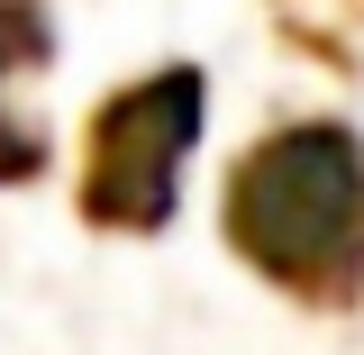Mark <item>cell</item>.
Instances as JSON below:
<instances>
[{
	"label": "cell",
	"mask_w": 364,
	"mask_h": 355,
	"mask_svg": "<svg viewBox=\"0 0 364 355\" xmlns=\"http://www.w3.org/2000/svg\"><path fill=\"white\" fill-rule=\"evenodd\" d=\"M219 237L264 292L301 310L364 301V137L346 119H282L237 146L219 182Z\"/></svg>",
	"instance_id": "cell-1"
},
{
	"label": "cell",
	"mask_w": 364,
	"mask_h": 355,
	"mask_svg": "<svg viewBox=\"0 0 364 355\" xmlns=\"http://www.w3.org/2000/svg\"><path fill=\"white\" fill-rule=\"evenodd\" d=\"M210 137V73L200 64H155L100 91L82 119V174L73 210L100 237H164L182 219V182Z\"/></svg>",
	"instance_id": "cell-2"
},
{
	"label": "cell",
	"mask_w": 364,
	"mask_h": 355,
	"mask_svg": "<svg viewBox=\"0 0 364 355\" xmlns=\"http://www.w3.org/2000/svg\"><path fill=\"white\" fill-rule=\"evenodd\" d=\"M55 64V0H0V191H28L55 164V137L18 110V91Z\"/></svg>",
	"instance_id": "cell-3"
},
{
	"label": "cell",
	"mask_w": 364,
	"mask_h": 355,
	"mask_svg": "<svg viewBox=\"0 0 364 355\" xmlns=\"http://www.w3.org/2000/svg\"><path fill=\"white\" fill-rule=\"evenodd\" d=\"M273 9H282V28L301 46H318L328 64H355L346 46H355V28H364V0H273Z\"/></svg>",
	"instance_id": "cell-4"
}]
</instances>
